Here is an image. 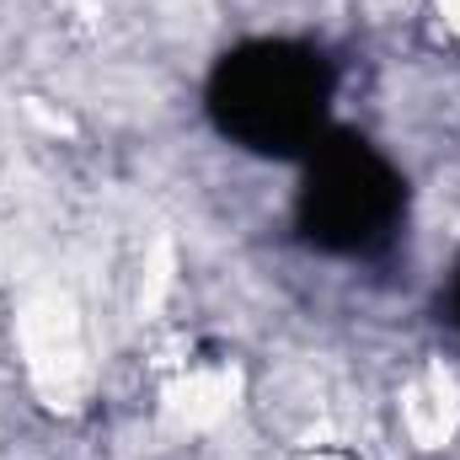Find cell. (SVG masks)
<instances>
[{"mask_svg":"<svg viewBox=\"0 0 460 460\" xmlns=\"http://www.w3.org/2000/svg\"><path fill=\"white\" fill-rule=\"evenodd\" d=\"M338 65L305 38H241L204 81L215 134L257 161H305L332 134Z\"/></svg>","mask_w":460,"mask_h":460,"instance_id":"6da1fadb","label":"cell"},{"mask_svg":"<svg viewBox=\"0 0 460 460\" xmlns=\"http://www.w3.org/2000/svg\"><path fill=\"white\" fill-rule=\"evenodd\" d=\"M407 172L364 134L332 128L305 161L295 188V235L332 262H380L407 235Z\"/></svg>","mask_w":460,"mask_h":460,"instance_id":"7a4b0ae2","label":"cell"},{"mask_svg":"<svg viewBox=\"0 0 460 460\" xmlns=\"http://www.w3.org/2000/svg\"><path fill=\"white\" fill-rule=\"evenodd\" d=\"M445 316H450V327L460 332V262H456V273H450V289H445Z\"/></svg>","mask_w":460,"mask_h":460,"instance_id":"3957f363","label":"cell"}]
</instances>
